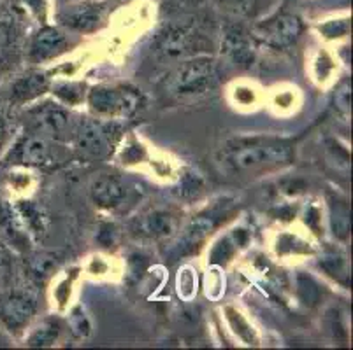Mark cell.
<instances>
[{
    "mask_svg": "<svg viewBox=\"0 0 353 350\" xmlns=\"http://www.w3.org/2000/svg\"><path fill=\"white\" fill-rule=\"evenodd\" d=\"M16 214L20 217L21 224H23L25 231L28 237H34L35 240H39L41 235L44 233V217L41 208L32 201H20L14 207Z\"/></svg>",
    "mask_w": 353,
    "mask_h": 350,
    "instance_id": "obj_17",
    "label": "cell"
},
{
    "mask_svg": "<svg viewBox=\"0 0 353 350\" xmlns=\"http://www.w3.org/2000/svg\"><path fill=\"white\" fill-rule=\"evenodd\" d=\"M70 327H72V331L76 333L78 336H86L90 331L88 320H86L85 314H81V310H74L72 317H70Z\"/></svg>",
    "mask_w": 353,
    "mask_h": 350,
    "instance_id": "obj_24",
    "label": "cell"
},
{
    "mask_svg": "<svg viewBox=\"0 0 353 350\" xmlns=\"http://www.w3.org/2000/svg\"><path fill=\"white\" fill-rule=\"evenodd\" d=\"M37 301L27 289H12L0 300V320L9 331H20L35 314Z\"/></svg>",
    "mask_w": 353,
    "mask_h": 350,
    "instance_id": "obj_5",
    "label": "cell"
},
{
    "mask_svg": "<svg viewBox=\"0 0 353 350\" xmlns=\"http://www.w3.org/2000/svg\"><path fill=\"white\" fill-rule=\"evenodd\" d=\"M294 158L290 140L255 135L229 140L218 153V163L232 173H250L283 166Z\"/></svg>",
    "mask_w": 353,
    "mask_h": 350,
    "instance_id": "obj_1",
    "label": "cell"
},
{
    "mask_svg": "<svg viewBox=\"0 0 353 350\" xmlns=\"http://www.w3.org/2000/svg\"><path fill=\"white\" fill-rule=\"evenodd\" d=\"M192 32L187 27L167 25L157 37L155 51L162 60H179L190 53Z\"/></svg>",
    "mask_w": 353,
    "mask_h": 350,
    "instance_id": "obj_8",
    "label": "cell"
},
{
    "mask_svg": "<svg viewBox=\"0 0 353 350\" xmlns=\"http://www.w3.org/2000/svg\"><path fill=\"white\" fill-rule=\"evenodd\" d=\"M216 69L211 58L199 56L179 63L165 81V93L176 98L202 95L214 85Z\"/></svg>",
    "mask_w": 353,
    "mask_h": 350,
    "instance_id": "obj_2",
    "label": "cell"
},
{
    "mask_svg": "<svg viewBox=\"0 0 353 350\" xmlns=\"http://www.w3.org/2000/svg\"><path fill=\"white\" fill-rule=\"evenodd\" d=\"M232 252H234V249L230 247L229 239H225V240H221V242L214 247L211 259H213L214 263H223V261H227L230 256H232Z\"/></svg>",
    "mask_w": 353,
    "mask_h": 350,
    "instance_id": "obj_25",
    "label": "cell"
},
{
    "mask_svg": "<svg viewBox=\"0 0 353 350\" xmlns=\"http://www.w3.org/2000/svg\"><path fill=\"white\" fill-rule=\"evenodd\" d=\"M12 278V259L8 250L0 245V294L9 287Z\"/></svg>",
    "mask_w": 353,
    "mask_h": 350,
    "instance_id": "obj_21",
    "label": "cell"
},
{
    "mask_svg": "<svg viewBox=\"0 0 353 350\" xmlns=\"http://www.w3.org/2000/svg\"><path fill=\"white\" fill-rule=\"evenodd\" d=\"M218 6L234 14H250L259 0H216Z\"/></svg>",
    "mask_w": 353,
    "mask_h": 350,
    "instance_id": "obj_22",
    "label": "cell"
},
{
    "mask_svg": "<svg viewBox=\"0 0 353 350\" xmlns=\"http://www.w3.org/2000/svg\"><path fill=\"white\" fill-rule=\"evenodd\" d=\"M60 326L54 320H46L41 324L37 329H34L30 336H28V345L30 347H48L59 338Z\"/></svg>",
    "mask_w": 353,
    "mask_h": 350,
    "instance_id": "obj_19",
    "label": "cell"
},
{
    "mask_svg": "<svg viewBox=\"0 0 353 350\" xmlns=\"http://www.w3.org/2000/svg\"><path fill=\"white\" fill-rule=\"evenodd\" d=\"M137 230L141 235L150 237V239H167L174 235L178 230V219L171 212L153 210L143 216V219L137 224Z\"/></svg>",
    "mask_w": 353,
    "mask_h": 350,
    "instance_id": "obj_14",
    "label": "cell"
},
{
    "mask_svg": "<svg viewBox=\"0 0 353 350\" xmlns=\"http://www.w3.org/2000/svg\"><path fill=\"white\" fill-rule=\"evenodd\" d=\"M67 46V39L59 28L44 27L34 35L30 44V56L37 62L46 60V58L54 56L62 53L63 47Z\"/></svg>",
    "mask_w": 353,
    "mask_h": 350,
    "instance_id": "obj_13",
    "label": "cell"
},
{
    "mask_svg": "<svg viewBox=\"0 0 353 350\" xmlns=\"http://www.w3.org/2000/svg\"><path fill=\"white\" fill-rule=\"evenodd\" d=\"M6 139H8V130H6L4 123H2V121H0V147L4 146Z\"/></svg>",
    "mask_w": 353,
    "mask_h": 350,
    "instance_id": "obj_26",
    "label": "cell"
},
{
    "mask_svg": "<svg viewBox=\"0 0 353 350\" xmlns=\"http://www.w3.org/2000/svg\"><path fill=\"white\" fill-rule=\"evenodd\" d=\"M57 268V258L53 254H37L30 261V272L37 281H43Z\"/></svg>",
    "mask_w": 353,
    "mask_h": 350,
    "instance_id": "obj_20",
    "label": "cell"
},
{
    "mask_svg": "<svg viewBox=\"0 0 353 350\" xmlns=\"http://www.w3.org/2000/svg\"><path fill=\"white\" fill-rule=\"evenodd\" d=\"M76 142L86 156L101 158L111 149V135L102 124L86 121L79 127L78 133H76Z\"/></svg>",
    "mask_w": 353,
    "mask_h": 350,
    "instance_id": "obj_10",
    "label": "cell"
},
{
    "mask_svg": "<svg viewBox=\"0 0 353 350\" xmlns=\"http://www.w3.org/2000/svg\"><path fill=\"white\" fill-rule=\"evenodd\" d=\"M48 88V79L44 74H28V76L20 77L18 81L12 85L11 95L12 100L18 102H27L35 98V96H39L44 89Z\"/></svg>",
    "mask_w": 353,
    "mask_h": 350,
    "instance_id": "obj_16",
    "label": "cell"
},
{
    "mask_svg": "<svg viewBox=\"0 0 353 350\" xmlns=\"http://www.w3.org/2000/svg\"><path fill=\"white\" fill-rule=\"evenodd\" d=\"M18 21L12 11L0 12V63H6L11 58L12 51L18 46Z\"/></svg>",
    "mask_w": 353,
    "mask_h": 350,
    "instance_id": "obj_15",
    "label": "cell"
},
{
    "mask_svg": "<svg viewBox=\"0 0 353 350\" xmlns=\"http://www.w3.org/2000/svg\"><path fill=\"white\" fill-rule=\"evenodd\" d=\"M297 285H299V294L304 300V303L313 305L314 301L319 300V289H316V285L313 284L311 278L299 275V282H297Z\"/></svg>",
    "mask_w": 353,
    "mask_h": 350,
    "instance_id": "obj_23",
    "label": "cell"
},
{
    "mask_svg": "<svg viewBox=\"0 0 353 350\" xmlns=\"http://www.w3.org/2000/svg\"><path fill=\"white\" fill-rule=\"evenodd\" d=\"M221 54L227 58L230 65L237 69H248L255 60L252 37L239 27L229 28L221 39Z\"/></svg>",
    "mask_w": 353,
    "mask_h": 350,
    "instance_id": "obj_7",
    "label": "cell"
},
{
    "mask_svg": "<svg viewBox=\"0 0 353 350\" xmlns=\"http://www.w3.org/2000/svg\"><path fill=\"white\" fill-rule=\"evenodd\" d=\"M90 197L95 205L101 208H117L127 197V189L123 182L111 173L99 175L90 186Z\"/></svg>",
    "mask_w": 353,
    "mask_h": 350,
    "instance_id": "obj_9",
    "label": "cell"
},
{
    "mask_svg": "<svg viewBox=\"0 0 353 350\" xmlns=\"http://www.w3.org/2000/svg\"><path fill=\"white\" fill-rule=\"evenodd\" d=\"M104 12L105 4L102 0H83L78 4L67 6L60 12V21L70 30L92 32L101 25Z\"/></svg>",
    "mask_w": 353,
    "mask_h": 350,
    "instance_id": "obj_6",
    "label": "cell"
},
{
    "mask_svg": "<svg viewBox=\"0 0 353 350\" xmlns=\"http://www.w3.org/2000/svg\"><path fill=\"white\" fill-rule=\"evenodd\" d=\"M227 212V205H216L211 210L202 212L201 216L195 217L190 224H188L185 235H183L181 243L183 249H192V247L197 245L199 242L206 239L211 231L220 224V221L223 219Z\"/></svg>",
    "mask_w": 353,
    "mask_h": 350,
    "instance_id": "obj_11",
    "label": "cell"
},
{
    "mask_svg": "<svg viewBox=\"0 0 353 350\" xmlns=\"http://www.w3.org/2000/svg\"><path fill=\"white\" fill-rule=\"evenodd\" d=\"M303 32L301 19L290 12H276L271 18L260 21L253 28V35L265 46L283 50L292 46Z\"/></svg>",
    "mask_w": 353,
    "mask_h": 350,
    "instance_id": "obj_4",
    "label": "cell"
},
{
    "mask_svg": "<svg viewBox=\"0 0 353 350\" xmlns=\"http://www.w3.org/2000/svg\"><path fill=\"white\" fill-rule=\"evenodd\" d=\"M32 120L41 131L50 135H60L67 131L70 124L69 112L57 104H44L32 111Z\"/></svg>",
    "mask_w": 353,
    "mask_h": 350,
    "instance_id": "obj_12",
    "label": "cell"
},
{
    "mask_svg": "<svg viewBox=\"0 0 353 350\" xmlns=\"http://www.w3.org/2000/svg\"><path fill=\"white\" fill-rule=\"evenodd\" d=\"M88 104L99 116L130 118L143 107L144 98L137 89L128 86H99L88 93Z\"/></svg>",
    "mask_w": 353,
    "mask_h": 350,
    "instance_id": "obj_3",
    "label": "cell"
},
{
    "mask_svg": "<svg viewBox=\"0 0 353 350\" xmlns=\"http://www.w3.org/2000/svg\"><path fill=\"white\" fill-rule=\"evenodd\" d=\"M20 162L25 165L41 166L44 163L50 162L51 151L50 146L41 137H28L23 144L20 146Z\"/></svg>",
    "mask_w": 353,
    "mask_h": 350,
    "instance_id": "obj_18",
    "label": "cell"
}]
</instances>
